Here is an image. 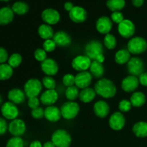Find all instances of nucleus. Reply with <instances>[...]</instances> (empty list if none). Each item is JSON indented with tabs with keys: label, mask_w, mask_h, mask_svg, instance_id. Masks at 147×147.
I'll use <instances>...</instances> for the list:
<instances>
[{
	"label": "nucleus",
	"mask_w": 147,
	"mask_h": 147,
	"mask_svg": "<svg viewBox=\"0 0 147 147\" xmlns=\"http://www.w3.org/2000/svg\"><path fill=\"white\" fill-rule=\"evenodd\" d=\"M8 98L11 103L14 104H20L24 102L25 99V94L20 89L14 88L9 92Z\"/></svg>",
	"instance_id": "obj_23"
},
{
	"label": "nucleus",
	"mask_w": 147,
	"mask_h": 147,
	"mask_svg": "<svg viewBox=\"0 0 147 147\" xmlns=\"http://www.w3.org/2000/svg\"><path fill=\"white\" fill-rule=\"evenodd\" d=\"M131 53L127 50H120L116 53L115 61L119 65L128 63L131 59Z\"/></svg>",
	"instance_id": "obj_29"
},
{
	"label": "nucleus",
	"mask_w": 147,
	"mask_h": 147,
	"mask_svg": "<svg viewBox=\"0 0 147 147\" xmlns=\"http://www.w3.org/2000/svg\"><path fill=\"white\" fill-rule=\"evenodd\" d=\"M111 20L112 21L114 22L116 24H120L121 22L124 20L123 19V15L120 11H113L111 14Z\"/></svg>",
	"instance_id": "obj_43"
},
{
	"label": "nucleus",
	"mask_w": 147,
	"mask_h": 147,
	"mask_svg": "<svg viewBox=\"0 0 147 147\" xmlns=\"http://www.w3.org/2000/svg\"><path fill=\"white\" fill-rule=\"evenodd\" d=\"M108 8L113 11H119L125 7L124 0H108L106 3Z\"/></svg>",
	"instance_id": "obj_33"
},
{
	"label": "nucleus",
	"mask_w": 147,
	"mask_h": 147,
	"mask_svg": "<svg viewBox=\"0 0 147 147\" xmlns=\"http://www.w3.org/2000/svg\"><path fill=\"white\" fill-rule=\"evenodd\" d=\"M32 116L34 119H42L45 116V111L40 107L32 109Z\"/></svg>",
	"instance_id": "obj_44"
},
{
	"label": "nucleus",
	"mask_w": 147,
	"mask_h": 147,
	"mask_svg": "<svg viewBox=\"0 0 147 147\" xmlns=\"http://www.w3.org/2000/svg\"><path fill=\"white\" fill-rule=\"evenodd\" d=\"M42 18L49 25L57 24L60 18V14L54 9H47L42 13Z\"/></svg>",
	"instance_id": "obj_12"
},
{
	"label": "nucleus",
	"mask_w": 147,
	"mask_h": 147,
	"mask_svg": "<svg viewBox=\"0 0 147 147\" xmlns=\"http://www.w3.org/2000/svg\"><path fill=\"white\" fill-rule=\"evenodd\" d=\"M45 116L46 119L51 122L58 121L61 118V111L55 106H50L45 110Z\"/></svg>",
	"instance_id": "obj_20"
},
{
	"label": "nucleus",
	"mask_w": 147,
	"mask_h": 147,
	"mask_svg": "<svg viewBox=\"0 0 147 147\" xmlns=\"http://www.w3.org/2000/svg\"><path fill=\"white\" fill-rule=\"evenodd\" d=\"M56 46V43L55 42V41L53 40H47L43 42V49L45 50L46 52H53V50H55V49Z\"/></svg>",
	"instance_id": "obj_40"
},
{
	"label": "nucleus",
	"mask_w": 147,
	"mask_h": 147,
	"mask_svg": "<svg viewBox=\"0 0 147 147\" xmlns=\"http://www.w3.org/2000/svg\"><path fill=\"white\" fill-rule=\"evenodd\" d=\"M42 147H56L53 142H47L43 145Z\"/></svg>",
	"instance_id": "obj_52"
},
{
	"label": "nucleus",
	"mask_w": 147,
	"mask_h": 147,
	"mask_svg": "<svg viewBox=\"0 0 147 147\" xmlns=\"http://www.w3.org/2000/svg\"><path fill=\"white\" fill-rule=\"evenodd\" d=\"M8 59V53L5 49L0 47V63L3 64Z\"/></svg>",
	"instance_id": "obj_46"
},
{
	"label": "nucleus",
	"mask_w": 147,
	"mask_h": 147,
	"mask_svg": "<svg viewBox=\"0 0 147 147\" xmlns=\"http://www.w3.org/2000/svg\"><path fill=\"white\" fill-rule=\"evenodd\" d=\"M30 147H42V146L41 143L40 142H38V141H34V142H32L30 144Z\"/></svg>",
	"instance_id": "obj_51"
},
{
	"label": "nucleus",
	"mask_w": 147,
	"mask_h": 147,
	"mask_svg": "<svg viewBox=\"0 0 147 147\" xmlns=\"http://www.w3.org/2000/svg\"><path fill=\"white\" fill-rule=\"evenodd\" d=\"M41 68L42 71L48 76H55L58 71V65L57 63L53 59H46L42 62Z\"/></svg>",
	"instance_id": "obj_18"
},
{
	"label": "nucleus",
	"mask_w": 147,
	"mask_h": 147,
	"mask_svg": "<svg viewBox=\"0 0 147 147\" xmlns=\"http://www.w3.org/2000/svg\"><path fill=\"white\" fill-rule=\"evenodd\" d=\"M146 49L147 42L143 37H134L128 43V50L131 54H141L146 51Z\"/></svg>",
	"instance_id": "obj_4"
},
{
	"label": "nucleus",
	"mask_w": 147,
	"mask_h": 147,
	"mask_svg": "<svg viewBox=\"0 0 147 147\" xmlns=\"http://www.w3.org/2000/svg\"><path fill=\"white\" fill-rule=\"evenodd\" d=\"M96 93L95 90L90 88H86L83 89L79 94L80 100L83 103H90L96 97Z\"/></svg>",
	"instance_id": "obj_25"
},
{
	"label": "nucleus",
	"mask_w": 147,
	"mask_h": 147,
	"mask_svg": "<svg viewBox=\"0 0 147 147\" xmlns=\"http://www.w3.org/2000/svg\"><path fill=\"white\" fill-rule=\"evenodd\" d=\"M42 90V83L36 78L30 79L24 85V93L30 98L37 97Z\"/></svg>",
	"instance_id": "obj_6"
},
{
	"label": "nucleus",
	"mask_w": 147,
	"mask_h": 147,
	"mask_svg": "<svg viewBox=\"0 0 147 147\" xmlns=\"http://www.w3.org/2000/svg\"><path fill=\"white\" fill-rule=\"evenodd\" d=\"M92 75L88 71L80 72L75 76V84L78 88L84 89L88 88L91 83Z\"/></svg>",
	"instance_id": "obj_10"
},
{
	"label": "nucleus",
	"mask_w": 147,
	"mask_h": 147,
	"mask_svg": "<svg viewBox=\"0 0 147 147\" xmlns=\"http://www.w3.org/2000/svg\"><path fill=\"white\" fill-rule=\"evenodd\" d=\"M144 0H132V3L136 7H139L143 5Z\"/></svg>",
	"instance_id": "obj_50"
},
{
	"label": "nucleus",
	"mask_w": 147,
	"mask_h": 147,
	"mask_svg": "<svg viewBox=\"0 0 147 147\" xmlns=\"http://www.w3.org/2000/svg\"><path fill=\"white\" fill-rule=\"evenodd\" d=\"M43 86L47 88V90H54L55 88V80L51 76H46L42 80Z\"/></svg>",
	"instance_id": "obj_38"
},
{
	"label": "nucleus",
	"mask_w": 147,
	"mask_h": 147,
	"mask_svg": "<svg viewBox=\"0 0 147 147\" xmlns=\"http://www.w3.org/2000/svg\"><path fill=\"white\" fill-rule=\"evenodd\" d=\"M24 142L22 139L18 136H15L8 141L7 144V147H23Z\"/></svg>",
	"instance_id": "obj_37"
},
{
	"label": "nucleus",
	"mask_w": 147,
	"mask_h": 147,
	"mask_svg": "<svg viewBox=\"0 0 147 147\" xmlns=\"http://www.w3.org/2000/svg\"><path fill=\"white\" fill-rule=\"evenodd\" d=\"M118 30L122 37L124 38H129L134 34L135 26L131 20H124L120 24H119Z\"/></svg>",
	"instance_id": "obj_9"
},
{
	"label": "nucleus",
	"mask_w": 147,
	"mask_h": 147,
	"mask_svg": "<svg viewBox=\"0 0 147 147\" xmlns=\"http://www.w3.org/2000/svg\"><path fill=\"white\" fill-rule=\"evenodd\" d=\"M11 9L14 11V13L22 15L24 14L29 11V6L27 3L24 1H17L14 3L11 7Z\"/></svg>",
	"instance_id": "obj_32"
},
{
	"label": "nucleus",
	"mask_w": 147,
	"mask_h": 147,
	"mask_svg": "<svg viewBox=\"0 0 147 147\" xmlns=\"http://www.w3.org/2000/svg\"><path fill=\"white\" fill-rule=\"evenodd\" d=\"M109 125L112 129L119 131L123 128L125 125V118L121 112H115L111 116L109 119Z\"/></svg>",
	"instance_id": "obj_14"
},
{
	"label": "nucleus",
	"mask_w": 147,
	"mask_h": 147,
	"mask_svg": "<svg viewBox=\"0 0 147 147\" xmlns=\"http://www.w3.org/2000/svg\"><path fill=\"white\" fill-rule=\"evenodd\" d=\"M64 7L65 9V10H67V11H70L72 9H73V7H74V5H73V3L70 2V1H67V2H66L65 4Z\"/></svg>",
	"instance_id": "obj_49"
},
{
	"label": "nucleus",
	"mask_w": 147,
	"mask_h": 147,
	"mask_svg": "<svg viewBox=\"0 0 147 147\" xmlns=\"http://www.w3.org/2000/svg\"><path fill=\"white\" fill-rule=\"evenodd\" d=\"M139 84V80L137 77L134 76H129L125 78L121 83V88L124 91L132 92L134 91L138 88Z\"/></svg>",
	"instance_id": "obj_17"
},
{
	"label": "nucleus",
	"mask_w": 147,
	"mask_h": 147,
	"mask_svg": "<svg viewBox=\"0 0 147 147\" xmlns=\"http://www.w3.org/2000/svg\"><path fill=\"white\" fill-rule=\"evenodd\" d=\"M34 56L36 60L39 62H43L47 59V53L44 49H37L34 51Z\"/></svg>",
	"instance_id": "obj_39"
},
{
	"label": "nucleus",
	"mask_w": 147,
	"mask_h": 147,
	"mask_svg": "<svg viewBox=\"0 0 147 147\" xmlns=\"http://www.w3.org/2000/svg\"><path fill=\"white\" fill-rule=\"evenodd\" d=\"M133 132L137 137L144 138L147 136V123L140 121L135 123L133 127Z\"/></svg>",
	"instance_id": "obj_27"
},
{
	"label": "nucleus",
	"mask_w": 147,
	"mask_h": 147,
	"mask_svg": "<svg viewBox=\"0 0 147 147\" xmlns=\"http://www.w3.org/2000/svg\"><path fill=\"white\" fill-rule=\"evenodd\" d=\"M93 110L96 116L100 118H105L109 113V106L106 102L99 100L94 104Z\"/></svg>",
	"instance_id": "obj_22"
},
{
	"label": "nucleus",
	"mask_w": 147,
	"mask_h": 147,
	"mask_svg": "<svg viewBox=\"0 0 147 147\" xmlns=\"http://www.w3.org/2000/svg\"><path fill=\"white\" fill-rule=\"evenodd\" d=\"M52 142L56 147H69L71 143V137L66 131L59 129L52 136Z\"/></svg>",
	"instance_id": "obj_3"
},
{
	"label": "nucleus",
	"mask_w": 147,
	"mask_h": 147,
	"mask_svg": "<svg viewBox=\"0 0 147 147\" xmlns=\"http://www.w3.org/2000/svg\"><path fill=\"white\" fill-rule=\"evenodd\" d=\"M53 40L56 45L60 47H65L69 45L71 42V38L68 34L63 31H60L56 32L53 36Z\"/></svg>",
	"instance_id": "obj_21"
},
{
	"label": "nucleus",
	"mask_w": 147,
	"mask_h": 147,
	"mask_svg": "<svg viewBox=\"0 0 147 147\" xmlns=\"http://www.w3.org/2000/svg\"><path fill=\"white\" fill-rule=\"evenodd\" d=\"M128 71L131 76H139L144 73V63L139 57H131L128 62Z\"/></svg>",
	"instance_id": "obj_7"
},
{
	"label": "nucleus",
	"mask_w": 147,
	"mask_h": 147,
	"mask_svg": "<svg viewBox=\"0 0 147 147\" xmlns=\"http://www.w3.org/2000/svg\"><path fill=\"white\" fill-rule=\"evenodd\" d=\"M1 102H2V98H1V95H0V104L1 103Z\"/></svg>",
	"instance_id": "obj_53"
},
{
	"label": "nucleus",
	"mask_w": 147,
	"mask_h": 147,
	"mask_svg": "<svg viewBox=\"0 0 147 147\" xmlns=\"http://www.w3.org/2000/svg\"><path fill=\"white\" fill-rule=\"evenodd\" d=\"M131 103L135 107H141L146 102V96L142 92H135L131 97Z\"/></svg>",
	"instance_id": "obj_28"
},
{
	"label": "nucleus",
	"mask_w": 147,
	"mask_h": 147,
	"mask_svg": "<svg viewBox=\"0 0 147 147\" xmlns=\"http://www.w3.org/2000/svg\"><path fill=\"white\" fill-rule=\"evenodd\" d=\"M7 123L4 119L0 118V135H2L7 131Z\"/></svg>",
	"instance_id": "obj_47"
},
{
	"label": "nucleus",
	"mask_w": 147,
	"mask_h": 147,
	"mask_svg": "<svg viewBox=\"0 0 147 147\" xmlns=\"http://www.w3.org/2000/svg\"><path fill=\"white\" fill-rule=\"evenodd\" d=\"M79 94H80V93H79L78 88L77 86H70V87H67V88L66 89L65 96L68 100H76L78 97H79Z\"/></svg>",
	"instance_id": "obj_34"
},
{
	"label": "nucleus",
	"mask_w": 147,
	"mask_h": 147,
	"mask_svg": "<svg viewBox=\"0 0 147 147\" xmlns=\"http://www.w3.org/2000/svg\"><path fill=\"white\" fill-rule=\"evenodd\" d=\"M0 1H8V0H0Z\"/></svg>",
	"instance_id": "obj_54"
},
{
	"label": "nucleus",
	"mask_w": 147,
	"mask_h": 147,
	"mask_svg": "<svg viewBox=\"0 0 147 147\" xmlns=\"http://www.w3.org/2000/svg\"><path fill=\"white\" fill-rule=\"evenodd\" d=\"M95 91L99 96L109 98L116 95V88L111 80L106 78L99 80L95 85Z\"/></svg>",
	"instance_id": "obj_1"
},
{
	"label": "nucleus",
	"mask_w": 147,
	"mask_h": 147,
	"mask_svg": "<svg viewBox=\"0 0 147 147\" xmlns=\"http://www.w3.org/2000/svg\"><path fill=\"white\" fill-rule=\"evenodd\" d=\"M63 84L67 87L73 86L75 84V76L72 74H66L63 78Z\"/></svg>",
	"instance_id": "obj_42"
},
{
	"label": "nucleus",
	"mask_w": 147,
	"mask_h": 147,
	"mask_svg": "<svg viewBox=\"0 0 147 147\" xmlns=\"http://www.w3.org/2000/svg\"><path fill=\"white\" fill-rule=\"evenodd\" d=\"M26 126L21 119H14L9 125V131L14 136H20L25 132Z\"/></svg>",
	"instance_id": "obj_13"
},
{
	"label": "nucleus",
	"mask_w": 147,
	"mask_h": 147,
	"mask_svg": "<svg viewBox=\"0 0 147 147\" xmlns=\"http://www.w3.org/2000/svg\"><path fill=\"white\" fill-rule=\"evenodd\" d=\"M58 95L54 90H47L42 94L40 97V101L42 104L46 106H52L57 101Z\"/></svg>",
	"instance_id": "obj_19"
},
{
	"label": "nucleus",
	"mask_w": 147,
	"mask_h": 147,
	"mask_svg": "<svg viewBox=\"0 0 147 147\" xmlns=\"http://www.w3.org/2000/svg\"><path fill=\"white\" fill-rule=\"evenodd\" d=\"M14 18V11L8 7L0 9V24H7Z\"/></svg>",
	"instance_id": "obj_24"
},
{
	"label": "nucleus",
	"mask_w": 147,
	"mask_h": 147,
	"mask_svg": "<svg viewBox=\"0 0 147 147\" xmlns=\"http://www.w3.org/2000/svg\"><path fill=\"white\" fill-rule=\"evenodd\" d=\"M103 43H104V45L109 50L114 49L116 46V37L113 34L109 33V34H106V36H105Z\"/></svg>",
	"instance_id": "obj_35"
},
{
	"label": "nucleus",
	"mask_w": 147,
	"mask_h": 147,
	"mask_svg": "<svg viewBox=\"0 0 147 147\" xmlns=\"http://www.w3.org/2000/svg\"><path fill=\"white\" fill-rule=\"evenodd\" d=\"M89 69H90L91 75L94 76L96 78H100L104 73V68L102 63L96 60H93L92 62Z\"/></svg>",
	"instance_id": "obj_30"
},
{
	"label": "nucleus",
	"mask_w": 147,
	"mask_h": 147,
	"mask_svg": "<svg viewBox=\"0 0 147 147\" xmlns=\"http://www.w3.org/2000/svg\"><path fill=\"white\" fill-rule=\"evenodd\" d=\"M139 83L144 86H147V73H143L139 76Z\"/></svg>",
	"instance_id": "obj_48"
},
{
	"label": "nucleus",
	"mask_w": 147,
	"mask_h": 147,
	"mask_svg": "<svg viewBox=\"0 0 147 147\" xmlns=\"http://www.w3.org/2000/svg\"><path fill=\"white\" fill-rule=\"evenodd\" d=\"M112 26V21L106 16L100 17L96 22V29L101 34H109L111 30Z\"/></svg>",
	"instance_id": "obj_16"
},
{
	"label": "nucleus",
	"mask_w": 147,
	"mask_h": 147,
	"mask_svg": "<svg viewBox=\"0 0 147 147\" xmlns=\"http://www.w3.org/2000/svg\"><path fill=\"white\" fill-rule=\"evenodd\" d=\"M86 54L90 60H96L102 63L104 62L105 57L103 54V46L98 41L93 40L86 46Z\"/></svg>",
	"instance_id": "obj_2"
},
{
	"label": "nucleus",
	"mask_w": 147,
	"mask_h": 147,
	"mask_svg": "<svg viewBox=\"0 0 147 147\" xmlns=\"http://www.w3.org/2000/svg\"><path fill=\"white\" fill-rule=\"evenodd\" d=\"M80 111V106L77 103L73 101H68L62 106L60 111L62 116L64 119L70 120L76 117Z\"/></svg>",
	"instance_id": "obj_5"
},
{
	"label": "nucleus",
	"mask_w": 147,
	"mask_h": 147,
	"mask_svg": "<svg viewBox=\"0 0 147 147\" xmlns=\"http://www.w3.org/2000/svg\"><path fill=\"white\" fill-rule=\"evenodd\" d=\"M131 101L128 100H122L119 103V109L121 112H128L131 109Z\"/></svg>",
	"instance_id": "obj_41"
},
{
	"label": "nucleus",
	"mask_w": 147,
	"mask_h": 147,
	"mask_svg": "<svg viewBox=\"0 0 147 147\" xmlns=\"http://www.w3.org/2000/svg\"><path fill=\"white\" fill-rule=\"evenodd\" d=\"M22 61V56L20 54L14 53V54L11 55L9 57V58L8 64L13 68V67H18L21 64Z\"/></svg>",
	"instance_id": "obj_36"
},
{
	"label": "nucleus",
	"mask_w": 147,
	"mask_h": 147,
	"mask_svg": "<svg viewBox=\"0 0 147 147\" xmlns=\"http://www.w3.org/2000/svg\"><path fill=\"white\" fill-rule=\"evenodd\" d=\"M91 60L86 55H79L75 57L72 61V66L78 71H87L91 65Z\"/></svg>",
	"instance_id": "obj_8"
},
{
	"label": "nucleus",
	"mask_w": 147,
	"mask_h": 147,
	"mask_svg": "<svg viewBox=\"0 0 147 147\" xmlns=\"http://www.w3.org/2000/svg\"><path fill=\"white\" fill-rule=\"evenodd\" d=\"M1 113L4 117L7 119L14 120L18 116L19 111L14 103L7 102L1 107Z\"/></svg>",
	"instance_id": "obj_11"
},
{
	"label": "nucleus",
	"mask_w": 147,
	"mask_h": 147,
	"mask_svg": "<svg viewBox=\"0 0 147 147\" xmlns=\"http://www.w3.org/2000/svg\"><path fill=\"white\" fill-rule=\"evenodd\" d=\"M39 105H40V100L37 97H32L29 98L28 106L32 109H37V108L39 107Z\"/></svg>",
	"instance_id": "obj_45"
},
{
	"label": "nucleus",
	"mask_w": 147,
	"mask_h": 147,
	"mask_svg": "<svg viewBox=\"0 0 147 147\" xmlns=\"http://www.w3.org/2000/svg\"><path fill=\"white\" fill-rule=\"evenodd\" d=\"M38 34L44 40H50L54 36V32L51 26L49 24H42L38 28Z\"/></svg>",
	"instance_id": "obj_26"
},
{
	"label": "nucleus",
	"mask_w": 147,
	"mask_h": 147,
	"mask_svg": "<svg viewBox=\"0 0 147 147\" xmlns=\"http://www.w3.org/2000/svg\"><path fill=\"white\" fill-rule=\"evenodd\" d=\"M13 74V68L9 64H0V80H7Z\"/></svg>",
	"instance_id": "obj_31"
},
{
	"label": "nucleus",
	"mask_w": 147,
	"mask_h": 147,
	"mask_svg": "<svg viewBox=\"0 0 147 147\" xmlns=\"http://www.w3.org/2000/svg\"><path fill=\"white\" fill-rule=\"evenodd\" d=\"M69 16L73 22L76 23L83 22L87 18V12L81 7H74L69 11Z\"/></svg>",
	"instance_id": "obj_15"
}]
</instances>
